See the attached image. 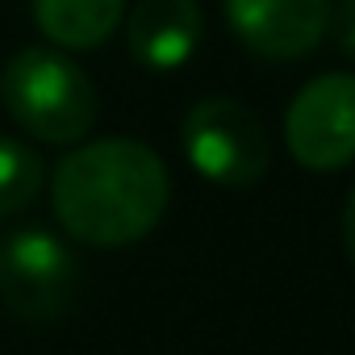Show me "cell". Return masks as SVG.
<instances>
[{
  "instance_id": "obj_8",
  "label": "cell",
  "mask_w": 355,
  "mask_h": 355,
  "mask_svg": "<svg viewBox=\"0 0 355 355\" xmlns=\"http://www.w3.org/2000/svg\"><path fill=\"white\" fill-rule=\"evenodd\" d=\"M125 17V0H34L38 30L63 51H96Z\"/></svg>"
},
{
  "instance_id": "obj_11",
  "label": "cell",
  "mask_w": 355,
  "mask_h": 355,
  "mask_svg": "<svg viewBox=\"0 0 355 355\" xmlns=\"http://www.w3.org/2000/svg\"><path fill=\"white\" fill-rule=\"evenodd\" d=\"M338 230H343V247H347V255H351V263H355V189H351V197H347V205H343Z\"/></svg>"
},
{
  "instance_id": "obj_2",
  "label": "cell",
  "mask_w": 355,
  "mask_h": 355,
  "mask_svg": "<svg viewBox=\"0 0 355 355\" xmlns=\"http://www.w3.org/2000/svg\"><path fill=\"white\" fill-rule=\"evenodd\" d=\"M0 101L9 117L46 146H76L96 125V88L80 63L51 46H26L0 67Z\"/></svg>"
},
{
  "instance_id": "obj_10",
  "label": "cell",
  "mask_w": 355,
  "mask_h": 355,
  "mask_svg": "<svg viewBox=\"0 0 355 355\" xmlns=\"http://www.w3.org/2000/svg\"><path fill=\"white\" fill-rule=\"evenodd\" d=\"M330 26H334V42H338V51L355 59V0H343L338 13L330 17Z\"/></svg>"
},
{
  "instance_id": "obj_3",
  "label": "cell",
  "mask_w": 355,
  "mask_h": 355,
  "mask_svg": "<svg viewBox=\"0 0 355 355\" xmlns=\"http://www.w3.org/2000/svg\"><path fill=\"white\" fill-rule=\"evenodd\" d=\"M180 146L193 171L222 189H251L272 167V142L263 121L230 101V96H205L184 113Z\"/></svg>"
},
{
  "instance_id": "obj_5",
  "label": "cell",
  "mask_w": 355,
  "mask_h": 355,
  "mask_svg": "<svg viewBox=\"0 0 355 355\" xmlns=\"http://www.w3.org/2000/svg\"><path fill=\"white\" fill-rule=\"evenodd\" d=\"M284 142L305 171H338L355 159V76L326 71L297 88L284 113Z\"/></svg>"
},
{
  "instance_id": "obj_9",
  "label": "cell",
  "mask_w": 355,
  "mask_h": 355,
  "mask_svg": "<svg viewBox=\"0 0 355 355\" xmlns=\"http://www.w3.org/2000/svg\"><path fill=\"white\" fill-rule=\"evenodd\" d=\"M42 159L30 142L0 134V218H13L42 193Z\"/></svg>"
},
{
  "instance_id": "obj_4",
  "label": "cell",
  "mask_w": 355,
  "mask_h": 355,
  "mask_svg": "<svg viewBox=\"0 0 355 355\" xmlns=\"http://www.w3.org/2000/svg\"><path fill=\"white\" fill-rule=\"evenodd\" d=\"M76 293H80V259L59 234L26 226L0 243V297L17 318L26 322L63 318Z\"/></svg>"
},
{
  "instance_id": "obj_6",
  "label": "cell",
  "mask_w": 355,
  "mask_h": 355,
  "mask_svg": "<svg viewBox=\"0 0 355 355\" xmlns=\"http://www.w3.org/2000/svg\"><path fill=\"white\" fill-rule=\"evenodd\" d=\"M334 0H226V21L259 59H305L330 34Z\"/></svg>"
},
{
  "instance_id": "obj_7",
  "label": "cell",
  "mask_w": 355,
  "mask_h": 355,
  "mask_svg": "<svg viewBox=\"0 0 355 355\" xmlns=\"http://www.w3.org/2000/svg\"><path fill=\"white\" fill-rule=\"evenodd\" d=\"M205 34V17L197 0H138L125 38H130V59L146 71H175L184 67Z\"/></svg>"
},
{
  "instance_id": "obj_1",
  "label": "cell",
  "mask_w": 355,
  "mask_h": 355,
  "mask_svg": "<svg viewBox=\"0 0 355 355\" xmlns=\"http://www.w3.org/2000/svg\"><path fill=\"white\" fill-rule=\"evenodd\" d=\"M51 201L59 226L88 247H130L146 239L167 205L171 175L155 146L138 138L80 142L55 167Z\"/></svg>"
}]
</instances>
